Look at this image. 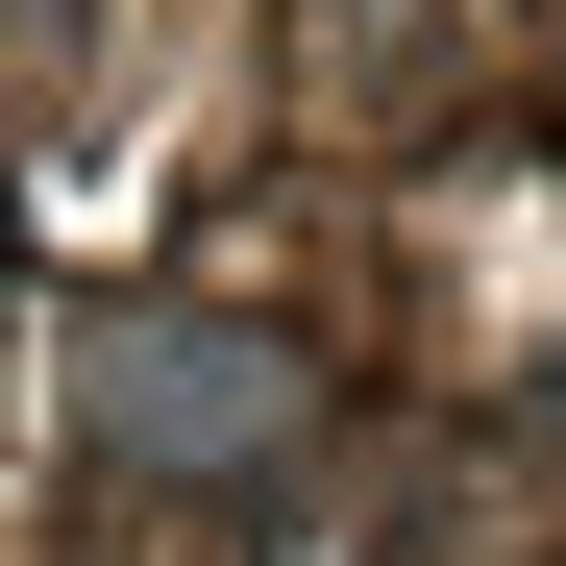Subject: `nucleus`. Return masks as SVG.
Returning a JSON list of instances; mask_svg holds the SVG:
<instances>
[{
    "instance_id": "nucleus-1",
    "label": "nucleus",
    "mask_w": 566,
    "mask_h": 566,
    "mask_svg": "<svg viewBox=\"0 0 566 566\" xmlns=\"http://www.w3.org/2000/svg\"><path fill=\"white\" fill-rule=\"evenodd\" d=\"M99 443H148V468H247V443H296V395H271V345L148 321V345H99Z\"/></svg>"
}]
</instances>
